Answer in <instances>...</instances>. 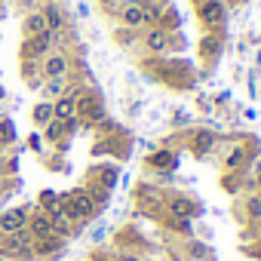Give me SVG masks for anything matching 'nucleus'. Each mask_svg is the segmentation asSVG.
<instances>
[{
    "label": "nucleus",
    "instance_id": "nucleus-29",
    "mask_svg": "<svg viewBox=\"0 0 261 261\" xmlns=\"http://www.w3.org/2000/svg\"><path fill=\"white\" fill-rule=\"evenodd\" d=\"M120 261H142V258H136V255H123Z\"/></svg>",
    "mask_w": 261,
    "mask_h": 261
},
{
    "label": "nucleus",
    "instance_id": "nucleus-7",
    "mask_svg": "<svg viewBox=\"0 0 261 261\" xmlns=\"http://www.w3.org/2000/svg\"><path fill=\"white\" fill-rule=\"evenodd\" d=\"M169 40H172V37H169V31H166V28H160V25H154V28H148V31L142 34L145 49H148V53H157V56L169 49Z\"/></svg>",
    "mask_w": 261,
    "mask_h": 261
},
{
    "label": "nucleus",
    "instance_id": "nucleus-8",
    "mask_svg": "<svg viewBox=\"0 0 261 261\" xmlns=\"http://www.w3.org/2000/svg\"><path fill=\"white\" fill-rule=\"evenodd\" d=\"M28 233H31V240H46V237H53V221H49V215L46 212H31L28 215Z\"/></svg>",
    "mask_w": 261,
    "mask_h": 261
},
{
    "label": "nucleus",
    "instance_id": "nucleus-30",
    "mask_svg": "<svg viewBox=\"0 0 261 261\" xmlns=\"http://www.w3.org/2000/svg\"><path fill=\"white\" fill-rule=\"evenodd\" d=\"M4 98H7V89H4V86H0V101H4Z\"/></svg>",
    "mask_w": 261,
    "mask_h": 261
},
{
    "label": "nucleus",
    "instance_id": "nucleus-18",
    "mask_svg": "<svg viewBox=\"0 0 261 261\" xmlns=\"http://www.w3.org/2000/svg\"><path fill=\"white\" fill-rule=\"evenodd\" d=\"M43 129H46L43 136H46L53 145H62V136H68V129H65V123H62V120H49Z\"/></svg>",
    "mask_w": 261,
    "mask_h": 261
},
{
    "label": "nucleus",
    "instance_id": "nucleus-24",
    "mask_svg": "<svg viewBox=\"0 0 261 261\" xmlns=\"http://www.w3.org/2000/svg\"><path fill=\"white\" fill-rule=\"evenodd\" d=\"M114 37H117V43H120V46H129V43H136L139 31H133V28H120V31H117Z\"/></svg>",
    "mask_w": 261,
    "mask_h": 261
},
{
    "label": "nucleus",
    "instance_id": "nucleus-16",
    "mask_svg": "<svg viewBox=\"0 0 261 261\" xmlns=\"http://www.w3.org/2000/svg\"><path fill=\"white\" fill-rule=\"evenodd\" d=\"M16 142V123L13 117H0V148H7Z\"/></svg>",
    "mask_w": 261,
    "mask_h": 261
},
{
    "label": "nucleus",
    "instance_id": "nucleus-32",
    "mask_svg": "<svg viewBox=\"0 0 261 261\" xmlns=\"http://www.w3.org/2000/svg\"><path fill=\"white\" fill-rule=\"evenodd\" d=\"M230 4H240V0H230Z\"/></svg>",
    "mask_w": 261,
    "mask_h": 261
},
{
    "label": "nucleus",
    "instance_id": "nucleus-20",
    "mask_svg": "<svg viewBox=\"0 0 261 261\" xmlns=\"http://www.w3.org/2000/svg\"><path fill=\"white\" fill-rule=\"evenodd\" d=\"M117 178H120V172H117V166H98V185H101L105 191H114V185H117Z\"/></svg>",
    "mask_w": 261,
    "mask_h": 261
},
{
    "label": "nucleus",
    "instance_id": "nucleus-26",
    "mask_svg": "<svg viewBox=\"0 0 261 261\" xmlns=\"http://www.w3.org/2000/svg\"><path fill=\"white\" fill-rule=\"evenodd\" d=\"M28 148H31V151H37V154H40V148H43V136H37V133H34V136H31V139H28Z\"/></svg>",
    "mask_w": 261,
    "mask_h": 261
},
{
    "label": "nucleus",
    "instance_id": "nucleus-25",
    "mask_svg": "<svg viewBox=\"0 0 261 261\" xmlns=\"http://www.w3.org/2000/svg\"><path fill=\"white\" fill-rule=\"evenodd\" d=\"M243 157H246V151H243V148H237V151H233V154H230V157L224 160V163H227V169H233V166H240V163H243Z\"/></svg>",
    "mask_w": 261,
    "mask_h": 261
},
{
    "label": "nucleus",
    "instance_id": "nucleus-13",
    "mask_svg": "<svg viewBox=\"0 0 261 261\" xmlns=\"http://www.w3.org/2000/svg\"><path fill=\"white\" fill-rule=\"evenodd\" d=\"M40 13H43V19H46V28H49L53 34H59V31H62V25H65V19H62V10H59L56 0H49V4H46Z\"/></svg>",
    "mask_w": 261,
    "mask_h": 261
},
{
    "label": "nucleus",
    "instance_id": "nucleus-4",
    "mask_svg": "<svg viewBox=\"0 0 261 261\" xmlns=\"http://www.w3.org/2000/svg\"><path fill=\"white\" fill-rule=\"evenodd\" d=\"M197 19L206 28H218L224 22V0H200L197 4Z\"/></svg>",
    "mask_w": 261,
    "mask_h": 261
},
{
    "label": "nucleus",
    "instance_id": "nucleus-12",
    "mask_svg": "<svg viewBox=\"0 0 261 261\" xmlns=\"http://www.w3.org/2000/svg\"><path fill=\"white\" fill-rule=\"evenodd\" d=\"M169 212H172V218H191L194 212H200V206L191 203L188 197H172L169 200Z\"/></svg>",
    "mask_w": 261,
    "mask_h": 261
},
{
    "label": "nucleus",
    "instance_id": "nucleus-21",
    "mask_svg": "<svg viewBox=\"0 0 261 261\" xmlns=\"http://www.w3.org/2000/svg\"><path fill=\"white\" fill-rule=\"evenodd\" d=\"M212 145H215V136H212V133H197V139H194V154L203 157V154L212 151Z\"/></svg>",
    "mask_w": 261,
    "mask_h": 261
},
{
    "label": "nucleus",
    "instance_id": "nucleus-5",
    "mask_svg": "<svg viewBox=\"0 0 261 261\" xmlns=\"http://www.w3.org/2000/svg\"><path fill=\"white\" fill-rule=\"evenodd\" d=\"M28 215H31V206H19V209H7V212H0V237L22 230V227L28 224Z\"/></svg>",
    "mask_w": 261,
    "mask_h": 261
},
{
    "label": "nucleus",
    "instance_id": "nucleus-3",
    "mask_svg": "<svg viewBox=\"0 0 261 261\" xmlns=\"http://www.w3.org/2000/svg\"><path fill=\"white\" fill-rule=\"evenodd\" d=\"M40 71H43V77H46V80L68 77V71H71V59H68L62 49H53L49 56H43V62H40Z\"/></svg>",
    "mask_w": 261,
    "mask_h": 261
},
{
    "label": "nucleus",
    "instance_id": "nucleus-31",
    "mask_svg": "<svg viewBox=\"0 0 261 261\" xmlns=\"http://www.w3.org/2000/svg\"><path fill=\"white\" fill-rule=\"evenodd\" d=\"M255 255H258V258H261V246H258V252H255Z\"/></svg>",
    "mask_w": 261,
    "mask_h": 261
},
{
    "label": "nucleus",
    "instance_id": "nucleus-22",
    "mask_svg": "<svg viewBox=\"0 0 261 261\" xmlns=\"http://www.w3.org/2000/svg\"><path fill=\"white\" fill-rule=\"evenodd\" d=\"M37 71H40V65H37V62H31V59H22V77H25L31 86H40V80H37Z\"/></svg>",
    "mask_w": 261,
    "mask_h": 261
},
{
    "label": "nucleus",
    "instance_id": "nucleus-17",
    "mask_svg": "<svg viewBox=\"0 0 261 261\" xmlns=\"http://www.w3.org/2000/svg\"><path fill=\"white\" fill-rule=\"evenodd\" d=\"M31 120H34V126H46V123L53 120V101H40V105H34Z\"/></svg>",
    "mask_w": 261,
    "mask_h": 261
},
{
    "label": "nucleus",
    "instance_id": "nucleus-19",
    "mask_svg": "<svg viewBox=\"0 0 261 261\" xmlns=\"http://www.w3.org/2000/svg\"><path fill=\"white\" fill-rule=\"evenodd\" d=\"M148 163H151L154 169H172V166H175V154H172V151H157V154L148 157Z\"/></svg>",
    "mask_w": 261,
    "mask_h": 261
},
{
    "label": "nucleus",
    "instance_id": "nucleus-2",
    "mask_svg": "<svg viewBox=\"0 0 261 261\" xmlns=\"http://www.w3.org/2000/svg\"><path fill=\"white\" fill-rule=\"evenodd\" d=\"M53 40H56V34H53V31L37 34V37H25V43H22L19 56H22V59L37 62V59H43V56H49V53H53Z\"/></svg>",
    "mask_w": 261,
    "mask_h": 261
},
{
    "label": "nucleus",
    "instance_id": "nucleus-9",
    "mask_svg": "<svg viewBox=\"0 0 261 261\" xmlns=\"http://www.w3.org/2000/svg\"><path fill=\"white\" fill-rule=\"evenodd\" d=\"M65 252V240L62 237H46V240H34V258H56Z\"/></svg>",
    "mask_w": 261,
    "mask_h": 261
},
{
    "label": "nucleus",
    "instance_id": "nucleus-11",
    "mask_svg": "<svg viewBox=\"0 0 261 261\" xmlns=\"http://www.w3.org/2000/svg\"><path fill=\"white\" fill-rule=\"evenodd\" d=\"M120 19H123V28H133V31L145 28V10H142V4H129V7H123Z\"/></svg>",
    "mask_w": 261,
    "mask_h": 261
},
{
    "label": "nucleus",
    "instance_id": "nucleus-14",
    "mask_svg": "<svg viewBox=\"0 0 261 261\" xmlns=\"http://www.w3.org/2000/svg\"><path fill=\"white\" fill-rule=\"evenodd\" d=\"M65 92H68V77H56V80H46V83H43L46 101H56V98H62Z\"/></svg>",
    "mask_w": 261,
    "mask_h": 261
},
{
    "label": "nucleus",
    "instance_id": "nucleus-15",
    "mask_svg": "<svg viewBox=\"0 0 261 261\" xmlns=\"http://www.w3.org/2000/svg\"><path fill=\"white\" fill-rule=\"evenodd\" d=\"M200 56H203V59H215V56H221V37L206 34V37L200 40Z\"/></svg>",
    "mask_w": 261,
    "mask_h": 261
},
{
    "label": "nucleus",
    "instance_id": "nucleus-28",
    "mask_svg": "<svg viewBox=\"0 0 261 261\" xmlns=\"http://www.w3.org/2000/svg\"><path fill=\"white\" fill-rule=\"evenodd\" d=\"M4 178H7V166L0 163V185H4Z\"/></svg>",
    "mask_w": 261,
    "mask_h": 261
},
{
    "label": "nucleus",
    "instance_id": "nucleus-23",
    "mask_svg": "<svg viewBox=\"0 0 261 261\" xmlns=\"http://www.w3.org/2000/svg\"><path fill=\"white\" fill-rule=\"evenodd\" d=\"M40 212H53V209H59V194L56 191H40V206H37Z\"/></svg>",
    "mask_w": 261,
    "mask_h": 261
},
{
    "label": "nucleus",
    "instance_id": "nucleus-1",
    "mask_svg": "<svg viewBox=\"0 0 261 261\" xmlns=\"http://www.w3.org/2000/svg\"><path fill=\"white\" fill-rule=\"evenodd\" d=\"M77 117H80V123H86V126H98V123L105 120V105H101V98H98L95 92H83V95L77 98Z\"/></svg>",
    "mask_w": 261,
    "mask_h": 261
},
{
    "label": "nucleus",
    "instance_id": "nucleus-27",
    "mask_svg": "<svg viewBox=\"0 0 261 261\" xmlns=\"http://www.w3.org/2000/svg\"><path fill=\"white\" fill-rule=\"evenodd\" d=\"M249 215L261 218V200H258V197H252V200H249Z\"/></svg>",
    "mask_w": 261,
    "mask_h": 261
},
{
    "label": "nucleus",
    "instance_id": "nucleus-10",
    "mask_svg": "<svg viewBox=\"0 0 261 261\" xmlns=\"http://www.w3.org/2000/svg\"><path fill=\"white\" fill-rule=\"evenodd\" d=\"M22 31H25V37H37V34H46L49 28H46V19H43V13H40V10H31V13L22 19Z\"/></svg>",
    "mask_w": 261,
    "mask_h": 261
},
{
    "label": "nucleus",
    "instance_id": "nucleus-6",
    "mask_svg": "<svg viewBox=\"0 0 261 261\" xmlns=\"http://www.w3.org/2000/svg\"><path fill=\"white\" fill-rule=\"evenodd\" d=\"M83 95V89H68L62 98H56L53 101V120H71V117H77V98Z\"/></svg>",
    "mask_w": 261,
    "mask_h": 261
}]
</instances>
